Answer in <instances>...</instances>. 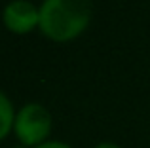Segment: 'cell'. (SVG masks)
<instances>
[{
	"label": "cell",
	"instance_id": "obj_4",
	"mask_svg": "<svg viewBox=\"0 0 150 148\" xmlns=\"http://www.w3.org/2000/svg\"><path fill=\"white\" fill-rule=\"evenodd\" d=\"M13 108L11 103L2 91H0V139H4L8 135V131L13 125Z\"/></svg>",
	"mask_w": 150,
	"mask_h": 148
},
{
	"label": "cell",
	"instance_id": "obj_3",
	"mask_svg": "<svg viewBox=\"0 0 150 148\" xmlns=\"http://www.w3.org/2000/svg\"><path fill=\"white\" fill-rule=\"evenodd\" d=\"M2 17L8 29L15 32H27L40 21V10H36L29 0H11L6 4Z\"/></svg>",
	"mask_w": 150,
	"mask_h": 148
},
{
	"label": "cell",
	"instance_id": "obj_6",
	"mask_svg": "<svg viewBox=\"0 0 150 148\" xmlns=\"http://www.w3.org/2000/svg\"><path fill=\"white\" fill-rule=\"evenodd\" d=\"M95 148H120L118 144H112V142H101L99 146H95Z\"/></svg>",
	"mask_w": 150,
	"mask_h": 148
},
{
	"label": "cell",
	"instance_id": "obj_5",
	"mask_svg": "<svg viewBox=\"0 0 150 148\" xmlns=\"http://www.w3.org/2000/svg\"><path fill=\"white\" fill-rule=\"evenodd\" d=\"M34 148H70V146L63 144V142H42V144H38Z\"/></svg>",
	"mask_w": 150,
	"mask_h": 148
},
{
	"label": "cell",
	"instance_id": "obj_1",
	"mask_svg": "<svg viewBox=\"0 0 150 148\" xmlns=\"http://www.w3.org/2000/svg\"><path fill=\"white\" fill-rule=\"evenodd\" d=\"M89 15L91 0H44L38 25L53 40H69L86 29Z\"/></svg>",
	"mask_w": 150,
	"mask_h": 148
},
{
	"label": "cell",
	"instance_id": "obj_2",
	"mask_svg": "<svg viewBox=\"0 0 150 148\" xmlns=\"http://www.w3.org/2000/svg\"><path fill=\"white\" fill-rule=\"evenodd\" d=\"M15 135L27 146L42 144L51 129V116L42 104L29 103L17 112V118L13 122Z\"/></svg>",
	"mask_w": 150,
	"mask_h": 148
}]
</instances>
